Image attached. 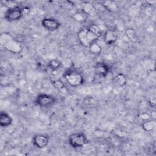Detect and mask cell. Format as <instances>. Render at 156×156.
<instances>
[{"label": "cell", "instance_id": "5", "mask_svg": "<svg viewBox=\"0 0 156 156\" xmlns=\"http://www.w3.org/2000/svg\"><path fill=\"white\" fill-rule=\"evenodd\" d=\"M55 102L56 99L54 96L45 93L39 94L34 100V103L37 105L43 108L51 107Z\"/></svg>", "mask_w": 156, "mask_h": 156}, {"label": "cell", "instance_id": "15", "mask_svg": "<svg viewBox=\"0 0 156 156\" xmlns=\"http://www.w3.org/2000/svg\"><path fill=\"white\" fill-rule=\"evenodd\" d=\"M83 104L88 108H94L98 105V102L92 96H86L83 99Z\"/></svg>", "mask_w": 156, "mask_h": 156}, {"label": "cell", "instance_id": "12", "mask_svg": "<svg viewBox=\"0 0 156 156\" xmlns=\"http://www.w3.org/2000/svg\"><path fill=\"white\" fill-rule=\"evenodd\" d=\"M82 12L87 15L93 16L96 12L94 7L89 2H83L82 3Z\"/></svg>", "mask_w": 156, "mask_h": 156}, {"label": "cell", "instance_id": "23", "mask_svg": "<svg viewBox=\"0 0 156 156\" xmlns=\"http://www.w3.org/2000/svg\"><path fill=\"white\" fill-rule=\"evenodd\" d=\"M62 65L65 67H66L67 69H69V68H71L73 66V62L69 58H66L64 60V62H62Z\"/></svg>", "mask_w": 156, "mask_h": 156}, {"label": "cell", "instance_id": "11", "mask_svg": "<svg viewBox=\"0 0 156 156\" xmlns=\"http://www.w3.org/2000/svg\"><path fill=\"white\" fill-rule=\"evenodd\" d=\"M13 119L6 112H1L0 113V126L2 127H7L12 124Z\"/></svg>", "mask_w": 156, "mask_h": 156}, {"label": "cell", "instance_id": "16", "mask_svg": "<svg viewBox=\"0 0 156 156\" xmlns=\"http://www.w3.org/2000/svg\"><path fill=\"white\" fill-rule=\"evenodd\" d=\"M62 65V62L57 58H53L49 61L48 63V67L52 71H56L59 69Z\"/></svg>", "mask_w": 156, "mask_h": 156}, {"label": "cell", "instance_id": "4", "mask_svg": "<svg viewBox=\"0 0 156 156\" xmlns=\"http://www.w3.org/2000/svg\"><path fill=\"white\" fill-rule=\"evenodd\" d=\"M69 145L74 148H79L84 146L88 143V140L83 132H77L71 134L68 138Z\"/></svg>", "mask_w": 156, "mask_h": 156}, {"label": "cell", "instance_id": "6", "mask_svg": "<svg viewBox=\"0 0 156 156\" xmlns=\"http://www.w3.org/2000/svg\"><path fill=\"white\" fill-rule=\"evenodd\" d=\"M23 15V9L18 5L7 9L4 13V18L7 21L13 22L20 20L22 18Z\"/></svg>", "mask_w": 156, "mask_h": 156}, {"label": "cell", "instance_id": "21", "mask_svg": "<svg viewBox=\"0 0 156 156\" xmlns=\"http://www.w3.org/2000/svg\"><path fill=\"white\" fill-rule=\"evenodd\" d=\"M126 35L127 37L129 40H133L136 37V35L135 31L133 29H132V28H129V29H127L126 30Z\"/></svg>", "mask_w": 156, "mask_h": 156}, {"label": "cell", "instance_id": "17", "mask_svg": "<svg viewBox=\"0 0 156 156\" xmlns=\"http://www.w3.org/2000/svg\"><path fill=\"white\" fill-rule=\"evenodd\" d=\"M89 51L90 52L94 54V55H98L99 54H101V51H102V48L101 46L97 43V41L94 42L93 43H91L89 47Z\"/></svg>", "mask_w": 156, "mask_h": 156}, {"label": "cell", "instance_id": "13", "mask_svg": "<svg viewBox=\"0 0 156 156\" xmlns=\"http://www.w3.org/2000/svg\"><path fill=\"white\" fill-rule=\"evenodd\" d=\"M101 4L106 10L111 12H115L118 10V4L113 1H104L101 2Z\"/></svg>", "mask_w": 156, "mask_h": 156}, {"label": "cell", "instance_id": "24", "mask_svg": "<svg viewBox=\"0 0 156 156\" xmlns=\"http://www.w3.org/2000/svg\"><path fill=\"white\" fill-rule=\"evenodd\" d=\"M149 104L152 107H154L155 105V99L154 98H151L149 101Z\"/></svg>", "mask_w": 156, "mask_h": 156}, {"label": "cell", "instance_id": "10", "mask_svg": "<svg viewBox=\"0 0 156 156\" xmlns=\"http://www.w3.org/2000/svg\"><path fill=\"white\" fill-rule=\"evenodd\" d=\"M94 70L100 77H105L109 72V67L104 62H98L94 66Z\"/></svg>", "mask_w": 156, "mask_h": 156}, {"label": "cell", "instance_id": "8", "mask_svg": "<svg viewBox=\"0 0 156 156\" xmlns=\"http://www.w3.org/2000/svg\"><path fill=\"white\" fill-rule=\"evenodd\" d=\"M49 137L43 134L35 135L32 140L33 145L39 149H43L46 147L49 143Z\"/></svg>", "mask_w": 156, "mask_h": 156}, {"label": "cell", "instance_id": "18", "mask_svg": "<svg viewBox=\"0 0 156 156\" xmlns=\"http://www.w3.org/2000/svg\"><path fill=\"white\" fill-rule=\"evenodd\" d=\"M115 82L119 87H124L127 83V79L122 73L118 74L115 78Z\"/></svg>", "mask_w": 156, "mask_h": 156}, {"label": "cell", "instance_id": "9", "mask_svg": "<svg viewBox=\"0 0 156 156\" xmlns=\"http://www.w3.org/2000/svg\"><path fill=\"white\" fill-rule=\"evenodd\" d=\"M118 39V33L116 30L108 29L104 34V41L106 44L111 45L114 44Z\"/></svg>", "mask_w": 156, "mask_h": 156}, {"label": "cell", "instance_id": "7", "mask_svg": "<svg viewBox=\"0 0 156 156\" xmlns=\"http://www.w3.org/2000/svg\"><path fill=\"white\" fill-rule=\"evenodd\" d=\"M41 26L47 30L53 32L58 29L60 26V22L53 18H44L41 20Z\"/></svg>", "mask_w": 156, "mask_h": 156}, {"label": "cell", "instance_id": "22", "mask_svg": "<svg viewBox=\"0 0 156 156\" xmlns=\"http://www.w3.org/2000/svg\"><path fill=\"white\" fill-rule=\"evenodd\" d=\"M138 117L144 121H146V120L151 119L152 118V115H150L149 113H146V112H143V113H140Z\"/></svg>", "mask_w": 156, "mask_h": 156}, {"label": "cell", "instance_id": "14", "mask_svg": "<svg viewBox=\"0 0 156 156\" xmlns=\"http://www.w3.org/2000/svg\"><path fill=\"white\" fill-rule=\"evenodd\" d=\"M155 126H156V122L155 119H152L144 121L141 125L142 129L146 132L152 131L155 129Z\"/></svg>", "mask_w": 156, "mask_h": 156}, {"label": "cell", "instance_id": "3", "mask_svg": "<svg viewBox=\"0 0 156 156\" xmlns=\"http://www.w3.org/2000/svg\"><path fill=\"white\" fill-rule=\"evenodd\" d=\"M63 76L66 82L72 87H77L83 83V77L82 74L72 68L67 69Z\"/></svg>", "mask_w": 156, "mask_h": 156}, {"label": "cell", "instance_id": "2", "mask_svg": "<svg viewBox=\"0 0 156 156\" xmlns=\"http://www.w3.org/2000/svg\"><path fill=\"white\" fill-rule=\"evenodd\" d=\"M0 41L5 49L13 54H20L22 50L21 43L15 39L10 34L3 33L1 35Z\"/></svg>", "mask_w": 156, "mask_h": 156}, {"label": "cell", "instance_id": "20", "mask_svg": "<svg viewBox=\"0 0 156 156\" xmlns=\"http://www.w3.org/2000/svg\"><path fill=\"white\" fill-rule=\"evenodd\" d=\"M53 85L54 86L57 88L58 89L59 91H62L63 93L65 92V91L66 90V88H65V87L63 84V83L60 80H55L54 81H53Z\"/></svg>", "mask_w": 156, "mask_h": 156}, {"label": "cell", "instance_id": "1", "mask_svg": "<svg viewBox=\"0 0 156 156\" xmlns=\"http://www.w3.org/2000/svg\"><path fill=\"white\" fill-rule=\"evenodd\" d=\"M102 35L101 28L94 24L88 27L81 29L77 33V37L82 45L88 48L91 43L97 41Z\"/></svg>", "mask_w": 156, "mask_h": 156}, {"label": "cell", "instance_id": "19", "mask_svg": "<svg viewBox=\"0 0 156 156\" xmlns=\"http://www.w3.org/2000/svg\"><path fill=\"white\" fill-rule=\"evenodd\" d=\"M87 15H86L83 12H76L73 15V19L79 23H82L84 22L87 18Z\"/></svg>", "mask_w": 156, "mask_h": 156}]
</instances>
